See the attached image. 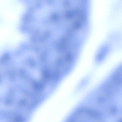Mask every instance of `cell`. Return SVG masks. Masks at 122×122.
Segmentation results:
<instances>
[{
	"mask_svg": "<svg viewBox=\"0 0 122 122\" xmlns=\"http://www.w3.org/2000/svg\"><path fill=\"white\" fill-rule=\"evenodd\" d=\"M30 100L26 74L15 62H0V116L20 115L29 107Z\"/></svg>",
	"mask_w": 122,
	"mask_h": 122,
	"instance_id": "1",
	"label": "cell"
},
{
	"mask_svg": "<svg viewBox=\"0 0 122 122\" xmlns=\"http://www.w3.org/2000/svg\"><path fill=\"white\" fill-rule=\"evenodd\" d=\"M108 46L105 45L102 46L98 52L96 56V60L98 62H101L105 58L109 51Z\"/></svg>",
	"mask_w": 122,
	"mask_h": 122,
	"instance_id": "2",
	"label": "cell"
},
{
	"mask_svg": "<svg viewBox=\"0 0 122 122\" xmlns=\"http://www.w3.org/2000/svg\"><path fill=\"white\" fill-rule=\"evenodd\" d=\"M108 111L109 113L112 115H115L118 112V109L116 106H112L108 108Z\"/></svg>",
	"mask_w": 122,
	"mask_h": 122,
	"instance_id": "3",
	"label": "cell"
}]
</instances>
